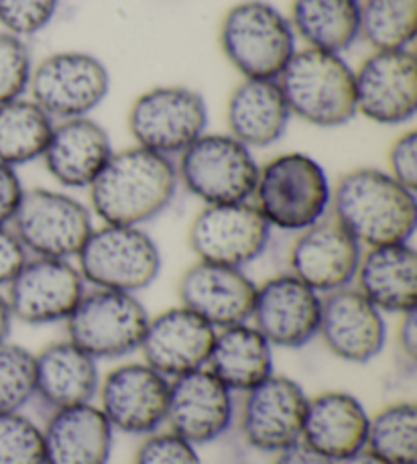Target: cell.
<instances>
[{"label": "cell", "mask_w": 417, "mask_h": 464, "mask_svg": "<svg viewBox=\"0 0 417 464\" xmlns=\"http://www.w3.org/2000/svg\"><path fill=\"white\" fill-rule=\"evenodd\" d=\"M178 189L173 160L132 145L114 151L88 188L90 210L102 225L145 227L170 208Z\"/></svg>", "instance_id": "1"}, {"label": "cell", "mask_w": 417, "mask_h": 464, "mask_svg": "<svg viewBox=\"0 0 417 464\" xmlns=\"http://www.w3.org/2000/svg\"><path fill=\"white\" fill-rule=\"evenodd\" d=\"M363 246L330 214L297 232L289 246V273L326 295L354 284Z\"/></svg>", "instance_id": "20"}, {"label": "cell", "mask_w": 417, "mask_h": 464, "mask_svg": "<svg viewBox=\"0 0 417 464\" xmlns=\"http://www.w3.org/2000/svg\"><path fill=\"white\" fill-rule=\"evenodd\" d=\"M132 464H204L196 444L161 428L141 438Z\"/></svg>", "instance_id": "38"}, {"label": "cell", "mask_w": 417, "mask_h": 464, "mask_svg": "<svg viewBox=\"0 0 417 464\" xmlns=\"http://www.w3.org/2000/svg\"><path fill=\"white\" fill-rule=\"evenodd\" d=\"M179 188L204 206L250 202L258 163L255 153L228 132H204L175 161Z\"/></svg>", "instance_id": "7"}, {"label": "cell", "mask_w": 417, "mask_h": 464, "mask_svg": "<svg viewBox=\"0 0 417 464\" xmlns=\"http://www.w3.org/2000/svg\"><path fill=\"white\" fill-rule=\"evenodd\" d=\"M385 316L417 310V251L413 243L363 248L353 284Z\"/></svg>", "instance_id": "26"}, {"label": "cell", "mask_w": 417, "mask_h": 464, "mask_svg": "<svg viewBox=\"0 0 417 464\" xmlns=\"http://www.w3.org/2000/svg\"><path fill=\"white\" fill-rule=\"evenodd\" d=\"M237 421L235 393L206 367L170 383L165 428L199 446L220 440Z\"/></svg>", "instance_id": "19"}, {"label": "cell", "mask_w": 417, "mask_h": 464, "mask_svg": "<svg viewBox=\"0 0 417 464\" xmlns=\"http://www.w3.org/2000/svg\"><path fill=\"white\" fill-rule=\"evenodd\" d=\"M218 44L247 80H277L297 52L289 16L265 0H243L222 16Z\"/></svg>", "instance_id": "5"}, {"label": "cell", "mask_w": 417, "mask_h": 464, "mask_svg": "<svg viewBox=\"0 0 417 464\" xmlns=\"http://www.w3.org/2000/svg\"><path fill=\"white\" fill-rule=\"evenodd\" d=\"M151 314L135 294L88 287L63 322L65 338L100 361H124L139 353Z\"/></svg>", "instance_id": "8"}, {"label": "cell", "mask_w": 417, "mask_h": 464, "mask_svg": "<svg viewBox=\"0 0 417 464\" xmlns=\"http://www.w3.org/2000/svg\"><path fill=\"white\" fill-rule=\"evenodd\" d=\"M86 289L76 261L29 256L6 285V300L16 322L29 326L63 324Z\"/></svg>", "instance_id": "15"}, {"label": "cell", "mask_w": 417, "mask_h": 464, "mask_svg": "<svg viewBox=\"0 0 417 464\" xmlns=\"http://www.w3.org/2000/svg\"><path fill=\"white\" fill-rule=\"evenodd\" d=\"M210 112L198 90L165 84L145 90L135 98L127 124L135 145L170 157L179 153L208 132Z\"/></svg>", "instance_id": "10"}, {"label": "cell", "mask_w": 417, "mask_h": 464, "mask_svg": "<svg viewBox=\"0 0 417 464\" xmlns=\"http://www.w3.org/2000/svg\"><path fill=\"white\" fill-rule=\"evenodd\" d=\"M0 464H45L44 426L24 411L0 413Z\"/></svg>", "instance_id": "35"}, {"label": "cell", "mask_w": 417, "mask_h": 464, "mask_svg": "<svg viewBox=\"0 0 417 464\" xmlns=\"http://www.w3.org/2000/svg\"><path fill=\"white\" fill-rule=\"evenodd\" d=\"M257 284L245 269L196 261L178 281L179 305L206 320L214 330L245 324L253 312Z\"/></svg>", "instance_id": "22"}, {"label": "cell", "mask_w": 417, "mask_h": 464, "mask_svg": "<svg viewBox=\"0 0 417 464\" xmlns=\"http://www.w3.org/2000/svg\"><path fill=\"white\" fill-rule=\"evenodd\" d=\"M294 119L277 80H247L235 86L227 102L228 135L250 151L279 143Z\"/></svg>", "instance_id": "27"}, {"label": "cell", "mask_w": 417, "mask_h": 464, "mask_svg": "<svg viewBox=\"0 0 417 464\" xmlns=\"http://www.w3.org/2000/svg\"><path fill=\"white\" fill-rule=\"evenodd\" d=\"M15 324L11 305H8L6 294L0 292V344L8 343V336H11V330Z\"/></svg>", "instance_id": "44"}, {"label": "cell", "mask_w": 417, "mask_h": 464, "mask_svg": "<svg viewBox=\"0 0 417 464\" xmlns=\"http://www.w3.org/2000/svg\"><path fill=\"white\" fill-rule=\"evenodd\" d=\"M277 82L291 114L312 127L338 129L356 116L354 70L340 53L297 49Z\"/></svg>", "instance_id": "4"}, {"label": "cell", "mask_w": 417, "mask_h": 464, "mask_svg": "<svg viewBox=\"0 0 417 464\" xmlns=\"http://www.w3.org/2000/svg\"><path fill=\"white\" fill-rule=\"evenodd\" d=\"M395 334L399 356H402L407 369H413L417 361V310L399 316V326Z\"/></svg>", "instance_id": "42"}, {"label": "cell", "mask_w": 417, "mask_h": 464, "mask_svg": "<svg viewBox=\"0 0 417 464\" xmlns=\"http://www.w3.org/2000/svg\"><path fill=\"white\" fill-rule=\"evenodd\" d=\"M60 0H0V24L16 37H33L55 19Z\"/></svg>", "instance_id": "37"}, {"label": "cell", "mask_w": 417, "mask_h": 464, "mask_svg": "<svg viewBox=\"0 0 417 464\" xmlns=\"http://www.w3.org/2000/svg\"><path fill=\"white\" fill-rule=\"evenodd\" d=\"M114 434L96 403L52 411L44 426L45 464H108Z\"/></svg>", "instance_id": "28"}, {"label": "cell", "mask_w": 417, "mask_h": 464, "mask_svg": "<svg viewBox=\"0 0 417 464\" xmlns=\"http://www.w3.org/2000/svg\"><path fill=\"white\" fill-rule=\"evenodd\" d=\"M76 265L88 287L139 295L160 279L163 256L143 227L100 225L90 232Z\"/></svg>", "instance_id": "6"}, {"label": "cell", "mask_w": 417, "mask_h": 464, "mask_svg": "<svg viewBox=\"0 0 417 464\" xmlns=\"http://www.w3.org/2000/svg\"><path fill=\"white\" fill-rule=\"evenodd\" d=\"M24 189L16 169L0 161V227H11Z\"/></svg>", "instance_id": "41"}, {"label": "cell", "mask_w": 417, "mask_h": 464, "mask_svg": "<svg viewBox=\"0 0 417 464\" xmlns=\"http://www.w3.org/2000/svg\"><path fill=\"white\" fill-rule=\"evenodd\" d=\"M55 121L31 98L0 104V161L21 168L41 160Z\"/></svg>", "instance_id": "31"}, {"label": "cell", "mask_w": 417, "mask_h": 464, "mask_svg": "<svg viewBox=\"0 0 417 464\" xmlns=\"http://www.w3.org/2000/svg\"><path fill=\"white\" fill-rule=\"evenodd\" d=\"M271 232L253 202L212 204L189 222L188 245L196 261L245 269L267 251Z\"/></svg>", "instance_id": "13"}, {"label": "cell", "mask_w": 417, "mask_h": 464, "mask_svg": "<svg viewBox=\"0 0 417 464\" xmlns=\"http://www.w3.org/2000/svg\"><path fill=\"white\" fill-rule=\"evenodd\" d=\"M415 194L385 169L356 168L332 186L330 217L363 248L412 243L417 228Z\"/></svg>", "instance_id": "2"}, {"label": "cell", "mask_w": 417, "mask_h": 464, "mask_svg": "<svg viewBox=\"0 0 417 464\" xmlns=\"http://www.w3.org/2000/svg\"><path fill=\"white\" fill-rule=\"evenodd\" d=\"M253 202L271 230L297 232L330 214L332 184L312 155L289 151L258 165Z\"/></svg>", "instance_id": "3"}, {"label": "cell", "mask_w": 417, "mask_h": 464, "mask_svg": "<svg viewBox=\"0 0 417 464\" xmlns=\"http://www.w3.org/2000/svg\"><path fill=\"white\" fill-rule=\"evenodd\" d=\"M371 411L354 393L330 389L307 397L302 442L340 462L364 450Z\"/></svg>", "instance_id": "24"}, {"label": "cell", "mask_w": 417, "mask_h": 464, "mask_svg": "<svg viewBox=\"0 0 417 464\" xmlns=\"http://www.w3.org/2000/svg\"><path fill=\"white\" fill-rule=\"evenodd\" d=\"M27 259L29 253L24 251L13 228L0 227V289L11 284Z\"/></svg>", "instance_id": "40"}, {"label": "cell", "mask_w": 417, "mask_h": 464, "mask_svg": "<svg viewBox=\"0 0 417 464\" xmlns=\"http://www.w3.org/2000/svg\"><path fill=\"white\" fill-rule=\"evenodd\" d=\"M273 464H336L302 440L286 450L273 454Z\"/></svg>", "instance_id": "43"}, {"label": "cell", "mask_w": 417, "mask_h": 464, "mask_svg": "<svg viewBox=\"0 0 417 464\" xmlns=\"http://www.w3.org/2000/svg\"><path fill=\"white\" fill-rule=\"evenodd\" d=\"M336 464H387V462L381 460L379 457H374L373 452H369V450L364 449V450L356 452V454H353V457H348V459L340 460Z\"/></svg>", "instance_id": "45"}, {"label": "cell", "mask_w": 417, "mask_h": 464, "mask_svg": "<svg viewBox=\"0 0 417 464\" xmlns=\"http://www.w3.org/2000/svg\"><path fill=\"white\" fill-rule=\"evenodd\" d=\"M364 449L387 464H417V405L397 400L373 411Z\"/></svg>", "instance_id": "32"}, {"label": "cell", "mask_w": 417, "mask_h": 464, "mask_svg": "<svg viewBox=\"0 0 417 464\" xmlns=\"http://www.w3.org/2000/svg\"><path fill=\"white\" fill-rule=\"evenodd\" d=\"M322 295L291 273L257 284L250 324L273 348L299 351L318 338Z\"/></svg>", "instance_id": "16"}, {"label": "cell", "mask_w": 417, "mask_h": 464, "mask_svg": "<svg viewBox=\"0 0 417 464\" xmlns=\"http://www.w3.org/2000/svg\"><path fill=\"white\" fill-rule=\"evenodd\" d=\"M112 153V139L102 124L80 116L53 124L41 161L62 189H88Z\"/></svg>", "instance_id": "23"}, {"label": "cell", "mask_w": 417, "mask_h": 464, "mask_svg": "<svg viewBox=\"0 0 417 464\" xmlns=\"http://www.w3.org/2000/svg\"><path fill=\"white\" fill-rule=\"evenodd\" d=\"M417 35V0H364L361 37L373 52L412 49Z\"/></svg>", "instance_id": "33"}, {"label": "cell", "mask_w": 417, "mask_h": 464, "mask_svg": "<svg viewBox=\"0 0 417 464\" xmlns=\"http://www.w3.org/2000/svg\"><path fill=\"white\" fill-rule=\"evenodd\" d=\"M356 114L383 127H402L417 112V60L413 49L373 52L354 70Z\"/></svg>", "instance_id": "17"}, {"label": "cell", "mask_w": 417, "mask_h": 464, "mask_svg": "<svg viewBox=\"0 0 417 464\" xmlns=\"http://www.w3.org/2000/svg\"><path fill=\"white\" fill-rule=\"evenodd\" d=\"M33 55L23 37L0 31V104L13 102L29 92Z\"/></svg>", "instance_id": "36"}, {"label": "cell", "mask_w": 417, "mask_h": 464, "mask_svg": "<svg viewBox=\"0 0 417 464\" xmlns=\"http://www.w3.org/2000/svg\"><path fill=\"white\" fill-rule=\"evenodd\" d=\"M214 338L216 330L206 320L178 304L149 316L139 354L141 361L171 381L204 369Z\"/></svg>", "instance_id": "21"}, {"label": "cell", "mask_w": 417, "mask_h": 464, "mask_svg": "<svg viewBox=\"0 0 417 464\" xmlns=\"http://www.w3.org/2000/svg\"><path fill=\"white\" fill-rule=\"evenodd\" d=\"M385 171L403 188L417 192V132L413 129L402 132L391 143Z\"/></svg>", "instance_id": "39"}, {"label": "cell", "mask_w": 417, "mask_h": 464, "mask_svg": "<svg viewBox=\"0 0 417 464\" xmlns=\"http://www.w3.org/2000/svg\"><path fill=\"white\" fill-rule=\"evenodd\" d=\"M307 397L296 379L279 372L243 393L237 421L248 449L277 454L302 440Z\"/></svg>", "instance_id": "14"}, {"label": "cell", "mask_w": 417, "mask_h": 464, "mask_svg": "<svg viewBox=\"0 0 417 464\" xmlns=\"http://www.w3.org/2000/svg\"><path fill=\"white\" fill-rule=\"evenodd\" d=\"M29 94L55 122L90 116L111 94V72L94 53L57 52L35 63Z\"/></svg>", "instance_id": "11"}, {"label": "cell", "mask_w": 417, "mask_h": 464, "mask_svg": "<svg viewBox=\"0 0 417 464\" xmlns=\"http://www.w3.org/2000/svg\"><path fill=\"white\" fill-rule=\"evenodd\" d=\"M171 381L145 361H119L100 379L96 405L116 434L143 438L165 428Z\"/></svg>", "instance_id": "12"}, {"label": "cell", "mask_w": 417, "mask_h": 464, "mask_svg": "<svg viewBox=\"0 0 417 464\" xmlns=\"http://www.w3.org/2000/svg\"><path fill=\"white\" fill-rule=\"evenodd\" d=\"M206 369L232 393L243 395L273 375L275 348L250 322L216 330Z\"/></svg>", "instance_id": "29"}, {"label": "cell", "mask_w": 417, "mask_h": 464, "mask_svg": "<svg viewBox=\"0 0 417 464\" xmlns=\"http://www.w3.org/2000/svg\"><path fill=\"white\" fill-rule=\"evenodd\" d=\"M318 338L342 362L369 364L389 343L387 316L354 285L322 295Z\"/></svg>", "instance_id": "18"}, {"label": "cell", "mask_w": 417, "mask_h": 464, "mask_svg": "<svg viewBox=\"0 0 417 464\" xmlns=\"http://www.w3.org/2000/svg\"><path fill=\"white\" fill-rule=\"evenodd\" d=\"M35 400V353L24 346L0 344V413L23 411Z\"/></svg>", "instance_id": "34"}, {"label": "cell", "mask_w": 417, "mask_h": 464, "mask_svg": "<svg viewBox=\"0 0 417 464\" xmlns=\"http://www.w3.org/2000/svg\"><path fill=\"white\" fill-rule=\"evenodd\" d=\"M289 23L305 47L342 55L361 39V0H294Z\"/></svg>", "instance_id": "30"}, {"label": "cell", "mask_w": 417, "mask_h": 464, "mask_svg": "<svg viewBox=\"0 0 417 464\" xmlns=\"http://www.w3.org/2000/svg\"><path fill=\"white\" fill-rule=\"evenodd\" d=\"M90 206L68 189H24L11 228L29 256L76 261L90 232L94 230Z\"/></svg>", "instance_id": "9"}, {"label": "cell", "mask_w": 417, "mask_h": 464, "mask_svg": "<svg viewBox=\"0 0 417 464\" xmlns=\"http://www.w3.org/2000/svg\"><path fill=\"white\" fill-rule=\"evenodd\" d=\"M100 379V362L68 338L35 353V400L49 413L94 403Z\"/></svg>", "instance_id": "25"}]
</instances>
